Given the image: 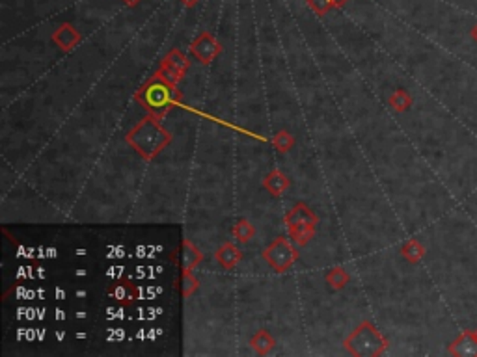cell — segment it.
Wrapping results in <instances>:
<instances>
[{
	"label": "cell",
	"instance_id": "obj_1",
	"mask_svg": "<svg viewBox=\"0 0 477 357\" xmlns=\"http://www.w3.org/2000/svg\"><path fill=\"white\" fill-rule=\"evenodd\" d=\"M447 352L452 356L458 357H476L477 356V337L476 332H470L466 330L458 335L452 345L447 346Z\"/></svg>",
	"mask_w": 477,
	"mask_h": 357
},
{
	"label": "cell",
	"instance_id": "obj_2",
	"mask_svg": "<svg viewBox=\"0 0 477 357\" xmlns=\"http://www.w3.org/2000/svg\"><path fill=\"white\" fill-rule=\"evenodd\" d=\"M192 52H196L198 56L207 60V58H211L214 52H217V43H214L211 36L203 34V36H200V39L192 45Z\"/></svg>",
	"mask_w": 477,
	"mask_h": 357
},
{
	"label": "cell",
	"instance_id": "obj_3",
	"mask_svg": "<svg viewBox=\"0 0 477 357\" xmlns=\"http://www.w3.org/2000/svg\"><path fill=\"white\" fill-rule=\"evenodd\" d=\"M401 255L405 257L408 262L416 264V262L421 261V257L425 255V248H423L418 240H408V242L403 246V249H401Z\"/></svg>",
	"mask_w": 477,
	"mask_h": 357
},
{
	"label": "cell",
	"instance_id": "obj_4",
	"mask_svg": "<svg viewBox=\"0 0 477 357\" xmlns=\"http://www.w3.org/2000/svg\"><path fill=\"white\" fill-rule=\"evenodd\" d=\"M77 39H78V34L75 32L69 25H64L62 28H60L58 32L54 34V41L62 45L64 49H69Z\"/></svg>",
	"mask_w": 477,
	"mask_h": 357
},
{
	"label": "cell",
	"instance_id": "obj_5",
	"mask_svg": "<svg viewBox=\"0 0 477 357\" xmlns=\"http://www.w3.org/2000/svg\"><path fill=\"white\" fill-rule=\"evenodd\" d=\"M390 102H392V106H394L397 112H405L406 108H410V104H412V97L408 95L405 89H399V91L392 97V101Z\"/></svg>",
	"mask_w": 477,
	"mask_h": 357
},
{
	"label": "cell",
	"instance_id": "obj_6",
	"mask_svg": "<svg viewBox=\"0 0 477 357\" xmlns=\"http://www.w3.org/2000/svg\"><path fill=\"white\" fill-rule=\"evenodd\" d=\"M310 2V8L311 10H315L317 13H326L329 12V8L332 6V2L330 0H308Z\"/></svg>",
	"mask_w": 477,
	"mask_h": 357
},
{
	"label": "cell",
	"instance_id": "obj_7",
	"mask_svg": "<svg viewBox=\"0 0 477 357\" xmlns=\"http://www.w3.org/2000/svg\"><path fill=\"white\" fill-rule=\"evenodd\" d=\"M472 38H474V41H476V43H477V25L476 26H474V28H472Z\"/></svg>",
	"mask_w": 477,
	"mask_h": 357
},
{
	"label": "cell",
	"instance_id": "obj_8",
	"mask_svg": "<svg viewBox=\"0 0 477 357\" xmlns=\"http://www.w3.org/2000/svg\"><path fill=\"white\" fill-rule=\"evenodd\" d=\"M332 2V6H342L343 2H347V0H330Z\"/></svg>",
	"mask_w": 477,
	"mask_h": 357
},
{
	"label": "cell",
	"instance_id": "obj_9",
	"mask_svg": "<svg viewBox=\"0 0 477 357\" xmlns=\"http://www.w3.org/2000/svg\"><path fill=\"white\" fill-rule=\"evenodd\" d=\"M125 2H127V4H136L138 0H125Z\"/></svg>",
	"mask_w": 477,
	"mask_h": 357
},
{
	"label": "cell",
	"instance_id": "obj_10",
	"mask_svg": "<svg viewBox=\"0 0 477 357\" xmlns=\"http://www.w3.org/2000/svg\"><path fill=\"white\" fill-rule=\"evenodd\" d=\"M187 2H188V4H194V2H196V0H187Z\"/></svg>",
	"mask_w": 477,
	"mask_h": 357
},
{
	"label": "cell",
	"instance_id": "obj_11",
	"mask_svg": "<svg viewBox=\"0 0 477 357\" xmlns=\"http://www.w3.org/2000/svg\"><path fill=\"white\" fill-rule=\"evenodd\" d=\"M474 332H476V337H477V327H476V330H474Z\"/></svg>",
	"mask_w": 477,
	"mask_h": 357
}]
</instances>
